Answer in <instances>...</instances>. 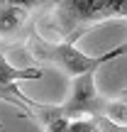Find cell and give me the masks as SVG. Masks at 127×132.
Instances as JSON below:
<instances>
[{
	"label": "cell",
	"mask_w": 127,
	"mask_h": 132,
	"mask_svg": "<svg viewBox=\"0 0 127 132\" xmlns=\"http://www.w3.org/2000/svg\"><path fill=\"white\" fill-rule=\"evenodd\" d=\"M125 0H61L52 5V12L34 32L39 37L56 34V39L52 42L76 44V39L83 37V32H88L90 27H98L110 20H125Z\"/></svg>",
	"instance_id": "cell-1"
},
{
	"label": "cell",
	"mask_w": 127,
	"mask_h": 132,
	"mask_svg": "<svg viewBox=\"0 0 127 132\" xmlns=\"http://www.w3.org/2000/svg\"><path fill=\"white\" fill-rule=\"evenodd\" d=\"M125 44L110 49L105 54H98V56H90V54L81 52L76 44H66V42H49V39L39 37L37 32L27 34V52L32 54L37 61L47 64V66H56L59 71H64L69 78H76V76L83 73H95L103 64L113 61V59H120L125 54Z\"/></svg>",
	"instance_id": "cell-2"
},
{
	"label": "cell",
	"mask_w": 127,
	"mask_h": 132,
	"mask_svg": "<svg viewBox=\"0 0 127 132\" xmlns=\"http://www.w3.org/2000/svg\"><path fill=\"white\" fill-rule=\"evenodd\" d=\"M61 113L66 120H93V118H105L110 122L122 127L127 118V105L125 95L117 98H105L95 88V73H83L71 78L69 95L61 105Z\"/></svg>",
	"instance_id": "cell-3"
},
{
	"label": "cell",
	"mask_w": 127,
	"mask_h": 132,
	"mask_svg": "<svg viewBox=\"0 0 127 132\" xmlns=\"http://www.w3.org/2000/svg\"><path fill=\"white\" fill-rule=\"evenodd\" d=\"M39 7L37 3H12V0H0V42L17 37L24 29V24L32 17V10Z\"/></svg>",
	"instance_id": "cell-4"
},
{
	"label": "cell",
	"mask_w": 127,
	"mask_h": 132,
	"mask_svg": "<svg viewBox=\"0 0 127 132\" xmlns=\"http://www.w3.org/2000/svg\"><path fill=\"white\" fill-rule=\"evenodd\" d=\"M44 76V71L39 69H17V66H12L5 59V54L0 52V88H5V86H17L20 81H39Z\"/></svg>",
	"instance_id": "cell-5"
},
{
	"label": "cell",
	"mask_w": 127,
	"mask_h": 132,
	"mask_svg": "<svg viewBox=\"0 0 127 132\" xmlns=\"http://www.w3.org/2000/svg\"><path fill=\"white\" fill-rule=\"evenodd\" d=\"M64 132H93V125L88 120H69Z\"/></svg>",
	"instance_id": "cell-6"
}]
</instances>
